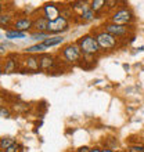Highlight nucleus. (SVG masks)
Segmentation results:
<instances>
[{"label": "nucleus", "instance_id": "4be33fe9", "mask_svg": "<svg viewBox=\"0 0 144 152\" xmlns=\"http://www.w3.org/2000/svg\"><path fill=\"white\" fill-rule=\"evenodd\" d=\"M11 113H12L11 109L8 108V107H6V105L0 107V116H1V118H10Z\"/></svg>", "mask_w": 144, "mask_h": 152}, {"label": "nucleus", "instance_id": "393cba45", "mask_svg": "<svg viewBox=\"0 0 144 152\" xmlns=\"http://www.w3.org/2000/svg\"><path fill=\"white\" fill-rule=\"evenodd\" d=\"M103 151V147H101L100 144H96V145H93L92 149H90V152H101Z\"/></svg>", "mask_w": 144, "mask_h": 152}, {"label": "nucleus", "instance_id": "a211bd4d", "mask_svg": "<svg viewBox=\"0 0 144 152\" xmlns=\"http://www.w3.org/2000/svg\"><path fill=\"white\" fill-rule=\"evenodd\" d=\"M26 33H22V32H18V31H15V29H8V31H6V33H4V37H6V40H18V39H26Z\"/></svg>", "mask_w": 144, "mask_h": 152}, {"label": "nucleus", "instance_id": "9b49d317", "mask_svg": "<svg viewBox=\"0 0 144 152\" xmlns=\"http://www.w3.org/2000/svg\"><path fill=\"white\" fill-rule=\"evenodd\" d=\"M12 29L22 33H31L33 31V18L31 15H21L15 18V22L12 25Z\"/></svg>", "mask_w": 144, "mask_h": 152}, {"label": "nucleus", "instance_id": "1a4fd4ad", "mask_svg": "<svg viewBox=\"0 0 144 152\" xmlns=\"http://www.w3.org/2000/svg\"><path fill=\"white\" fill-rule=\"evenodd\" d=\"M40 71L39 56L33 54H21V72L36 73Z\"/></svg>", "mask_w": 144, "mask_h": 152}, {"label": "nucleus", "instance_id": "c85d7f7f", "mask_svg": "<svg viewBox=\"0 0 144 152\" xmlns=\"http://www.w3.org/2000/svg\"><path fill=\"white\" fill-rule=\"evenodd\" d=\"M3 100H4V98H3V96H1V94H0V107H3Z\"/></svg>", "mask_w": 144, "mask_h": 152}, {"label": "nucleus", "instance_id": "39448f33", "mask_svg": "<svg viewBox=\"0 0 144 152\" xmlns=\"http://www.w3.org/2000/svg\"><path fill=\"white\" fill-rule=\"evenodd\" d=\"M90 32H92L93 36L96 37L97 43H98V46H100L101 53H103V54L115 51V50H118V48L122 46V43H120L116 37H114L112 35H109L108 32H105L104 29L100 28V26L92 29Z\"/></svg>", "mask_w": 144, "mask_h": 152}, {"label": "nucleus", "instance_id": "20e7f679", "mask_svg": "<svg viewBox=\"0 0 144 152\" xmlns=\"http://www.w3.org/2000/svg\"><path fill=\"white\" fill-rule=\"evenodd\" d=\"M107 21L116 25L130 26V25H134V22H136V14L133 11V8L126 1H123L122 6H119V8H116L115 11L108 15Z\"/></svg>", "mask_w": 144, "mask_h": 152}, {"label": "nucleus", "instance_id": "ddd939ff", "mask_svg": "<svg viewBox=\"0 0 144 152\" xmlns=\"http://www.w3.org/2000/svg\"><path fill=\"white\" fill-rule=\"evenodd\" d=\"M47 28H48V21L40 12L33 17V31L35 32H47Z\"/></svg>", "mask_w": 144, "mask_h": 152}, {"label": "nucleus", "instance_id": "bb28decb", "mask_svg": "<svg viewBox=\"0 0 144 152\" xmlns=\"http://www.w3.org/2000/svg\"><path fill=\"white\" fill-rule=\"evenodd\" d=\"M101 152H118V151H114V149H111V148H103Z\"/></svg>", "mask_w": 144, "mask_h": 152}, {"label": "nucleus", "instance_id": "9d476101", "mask_svg": "<svg viewBox=\"0 0 144 152\" xmlns=\"http://www.w3.org/2000/svg\"><path fill=\"white\" fill-rule=\"evenodd\" d=\"M69 28H71V21L65 20L64 17H60L56 21L48 22L47 33L50 36H57V35H62V33L68 32Z\"/></svg>", "mask_w": 144, "mask_h": 152}, {"label": "nucleus", "instance_id": "b1692460", "mask_svg": "<svg viewBox=\"0 0 144 152\" xmlns=\"http://www.w3.org/2000/svg\"><path fill=\"white\" fill-rule=\"evenodd\" d=\"M7 54H8V50L0 43V58H1V57H7Z\"/></svg>", "mask_w": 144, "mask_h": 152}, {"label": "nucleus", "instance_id": "2eb2a0df", "mask_svg": "<svg viewBox=\"0 0 144 152\" xmlns=\"http://www.w3.org/2000/svg\"><path fill=\"white\" fill-rule=\"evenodd\" d=\"M44 53H47V47L43 43H35L32 46H28L24 50V54H33V56H40Z\"/></svg>", "mask_w": 144, "mask_h": 152}, {"label": "nucleus", "instance_id": "7c9ffc66", "mask_svg": "<svg viewBox=\"0 0 144 152\" xmlns=\"http://www.w3.org/2000/svg\"><path fill=\"white\" fill-rule=\"evenodd\" d=\"M0 29H1V28H0ZM0 35H1V31H0Z\"/></svg>", "mask_w": 144, "mask_h": 152}, {"label": "nucleus", "instance_id": "cd10ccee", "mask_svg": "<svg viewBox=\"0 0 144 152\" xmlns=\"http://www.w3.org/2000/svg\"><path fill=\"white\" fill-rule=\"evenodd\" d=\"M3 73V61H0V75Z\"/></svg>", "mask_w": 144, "mask_h": 152}, {"label": "nucleus", "instance_id": "c756f323", "mask_svg": "<svg viewBox=\"0 0 144 152\" xmlns=\"http://www.w3.org/2000/svg\"><path fill=\"white\" fill-rule=\"evenodd\" d=\"M67 152H76L75 149H69V151H67Z\"/></svg>", "mask_w": 144, "mask_h": 152}, {"label": "nucleus", "instance_id": "6e6552de", "mask_svg": "<svg viewBox=\"0 0 144 152\" xmlns=\"http://www.w3.org/2000/svg\"><path fill=\"white\" fill-rule=\"evenodd\" d=\"M20 71L21 72V54L17 53H8L3 62V73L11 75Z\"/></svg>", "mask_w": 144, "mask_h": 152}, {"label": "nucleus", "instance_id": "f8f14e48", "mask_svg": "<svg viewBox=\"0 0 144 152\" xmlns=\"http://www.w3.org/2000/svg\"><path fill=\"white\" fill-rule=\"evenodd\" d=\"M68 6L71 7L72 12H73V15H75V22L78 21V18H79L83 12H86L90 8V1H83V0H76V1H68Z\"/></svg>", "mask_w": 144, "mask_h": 152}, {"label": "nucleus", "instance_id": "7ed1b4c3", "mask_svg": "<svg viewBox=\"0 0 144 152\" xmlns=\"http://www.w3.org/2000/svg\"><path fill=\"white\" fill-rule=\"evenodd\" d=\"M100 28H103L105 32H108L109 35H112L114 37H116L122 44L128 43V39L132 40V42L134 40V33H136L134 25L123 26V25L112 24V22H109V21H104V22L100 25Z\"/></svg>", "mask_w": 144, "mask_h": 152}, {"label": "nucleus", "instance_id": "0eeeda50", "mask_svg": "<svg viewBox=\"0 0 144 152\" xmlns=\"http://www.w3.org/2000/svg\"><path fill=\"white\" fill-rule=\"evenodd\" d=\"M61 4H62V3H57V1H47V3H44L43 6L40 7L39 12L48 21V22L56 21L57 18H60V17H61Z\"/></svg>", "mask_w": 144, "mask_h": 152}, {"label": "nucleus", "instance_id": "aec40b11", "mask_svg": "<svg viewBox=\"0 0 144 152\" xmlns=\"http://www.w3.org/2000/svg\"><path fill=\"white\" fill-rule=\"evenodd\" d=\"M29 37L32 40H35L36 43H43L44 40L50 37V35L47 32H35V31H32L29 33Z\"/></svg>", "mask_w": 144, "mask_h": 152}, {"label": "nucleus", "instance_id": "423d86ee", "mask_svg": "<svg viewBox=\"0 0 144 152\" xmlns=\"http://www.w3.org/2000/svg\"><path fill=\"white\" fill-rule=\"evenodd\" d=\"M39 65H40V71L42 72H56L57 68L61 66V61L58 58V56H54V54H50V53H44V54H40L39 56Z\"/></svg>", "mask_w": 144, "mask_h": 152}, {"label": "nucleus", "instance_id": "f257e3e1", "mask_svg": "<svg viewBox=\"0 0 144 152\" xmlns=\"http://www.w3.org/2000/svg\"><path fill=\"white\" fill-rule=\"evenodd\" d=\"M76 43H78L80 51L83 54V62H89V60L96 61L103 54L100 46L97 43L96 37L92 35V32H87V33H84V35H82L79 39L76 40Z\"/></svg>", "mask_w": 144, "mask_h": 152}, {"label": "nucleus", "instance_id": "412c9836", "mask_svg": "<svg viewBox=\"0 0 144 152\" xmlns=\"http://www.w3.org/2000/svg\"><path fill=\"white\" fill-rule=\"evenodd\" d=\"M123 1H118V0H105V10H107L108 15L114 12L116 8H119V4H122Z\"/></svg>", "mask_w": 144, "mask_h": 152}, {"label": "nucleus", "instance_id": "dca6fc26", "mask_svg": "<svg viewBox=\"0 0 144 152\" xmlns=\"http://www.w3.org/2000/svg\"><path fill=\"white\" fill-rule=\"evenodd\" d=\"M90 8L96 12L97 18H98L101 14L107 12V10H105V0H92L90 1Z\"/></svg>", "mask_w": 144, "mask_h": 152}, {"label": "nucleus", "instance_id": "5701e85b", "mask_svg": "<svg viewBox=\"0 0 144 152\" xmlns=\"http://www.w3.org/2000/svg\"><path fill=\"white\" fill-rule=\"evenodd\" d=\"M90 149H92V147H89V145H80L75 151L76 152H90Z\"/></svg>", "mask_w": 144, "mask_h": 152}, {"label": "nucleus", "instance_id": "4468645a", "mask_svg": "<svg viewBox=\"0 0 144 152\" xmlns=\"http://www.w3.org/2000/svg\"><path fill=\"white\" fill-rule=\"evenodd\" d=\"M15 18L17 17H14L12 12L6 11V12H3V14H0V28L6 29V31L11 29L14 22H15Z\"/></svg>", "mask_w": 144, "mask_h": 152}, {"label": "nucleus", "instance_id": "f03ea898", "mask_svg": "<svg viewBox=\"0 0 144 152\" xmlns=\"http://www.w3.org/2000/svg\"><path fill=\"white\" fill-rule=\"evenodd\" d=\"M57 56L60 58L61 64L67 65V66H75V65L80 66L83 64V54H82L76 42L64 44Z\"/></svg>", "mask_w": 144, "mask_h": 152}, {"label": "nucleus", "instance_id": "a878e982", "mask_svg": "<svg viewBox=\"0 0 144 152\" xmlns=\"http://www.w3.org/2000/svg\"><path fill=\"white\" fill-rule=\"evenodd\" d=\"M4 8H6V3H4V1H0V14L4 12Z\"/></svg>", "mask_w": 144, "mask_h": 152}, {"label": "nucleus", "instance_id": "6ab92c4d", "mask_svg": "<svg viewBox=\"0 0 144 152\" xmlns=\"http://www.w3.org/2000/svg\"><path fill=\"white\" fill-rule=\"evenodd\" d=\"M17 140L14 137L11 136H7V137H1L0 138V152H6V149L10 148L12 144H15Z\"/></svg>", "mask_w": 144, "mask_h": 152}, {"label": "nucleus", "instance_id": "f3484780", "mask_svg": "<svg viewBox=\"0 0 144 152\" xmlns=\"http://www.w3.org/2000/svg\"><path fill=\"white\" fill-rule=\"evenodd\" d=\"M64 40L65 37L62 36V35H57V36H50L48 39H46L43 42V44L48 48H51V47H57V46H61V44L64 43Z\"/></svg>", "mask_w": 144, "mask_h": 152}]
</instances>
